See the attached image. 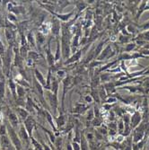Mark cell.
<instances>
[{
  "mask_svg": "<svg viewBox=\"0 0 149 150\" xmlns=\"http://www.w3.org/2000/svg\"><path fill=\"white\" fill-rule=\"evenodd\" d=\"M6 129H7V134H8V137L13 144V146H15L16 150H21L22 149V142L20 140L19 136L16 134V132L15 131V129H13L9 122H6Z\"/></svg>",
  "mask_w": 149,
  "mask_h": 150,
  "instance_id": "6da1fadb",
  "label": "cell"
},
{
  "mask_svg": "<svg viewBox=\"0 0 149 150\" xmlns=\"http://www.w3.org/2000/svg\"><path fill=\"white\" fill-rule=\"evenodd\" d=\"M44 96L47 98L50 108L54 111V113H56L58 111V106H59L58 95L54 94L50 90H45L44 91Z\"/></svg>",
  "mask_w": 149,
  "mask_h": 150,
  "instance_id": "7a4b0ae2",
  "label": "cell"
},
{
  "mask_svg": "<svg viewBox=\"0 0 149 150\" xmlns=\"http://www.w3.org/2000/svg\"><path fill=\"white\" fill-rule=\"evenodd\" d=\"M5 36L10 47H13L16 44V30L6 28L5 29Z\"/></svg>",
  "mask_w": 149,
  "mask_h": 150,
  "instance_id": "3957f363",
  "label": "cell"
},
{
  "mask_svg": "<svg viewBox=\"0 0 149 150\" xmlns=\"http://www.w3.org/2000/svg\"><path fill=\"white\" fill-rule=\"evenodd\" d=\"M33 88H34V91L36 93V94L40 97V101L42 102V103L45 106V99H44V88L43 86L40 85L39 82L36 80V78L34 77L33 76Z\"/></svg>",
  "mask_w": 149,
  "mask_h": 150,
  "instance_id": "277c9868",
  "label": "cell"
},
{
  "mask_svg": "<svg viewBox=\"0 0 149 150\" xmlns=\"http://www.w3.org/2000/svg\"><path fill=\"white\" fill-rule=\"evenodd\" d=\"M115 55V52L112 51V46L111 44H108L101 52V54L99 55V57L96 59V60L99 61H103V59H109L111 58H112Z\"/></svg>",
  "mask_w": 149,
  "mask_h": 150,
  "instance_id": "5b68a950",
  "label": "cell"
},
{
  "mask_svg": "<svg viewBox=\"0 0 149 150\" xmlns=\"http://www.w3.org/2000/svg\"><path fill=\"white\" fill-rule=\"evenodd\" d=\"M61 25L62 23H60V21L54 16L51 22V33H52V35L55 36L56 38H59V35L61 33Z\"/></svg>",
  "mask_w": 149,
  "mask_h": 150,
  "instance_id": "8992f818",
  "label": "cell"
},
{
  "mask_svg": "<svg viewBox=\"0 0 149 150\" xmlns=\"http://www.w3.org/2000/svg\"><path fill=\"white\" fill-rule=\"evenodd\" d=\"M50 42L51 38L49 39L47 47H45V52H46V60L49 65V67H52L55 65V57H54L53 53H51V49H50Z\"/></svg>",
  "mask_w": 149,
  "mask_h": 150,
  "instance_id": "52a82bcc",
  "label": "cell"
},
{
  "mask_svg": "<svg viewBox=\"0 0 149 150\" xmlns=\"http://www.w3.org/2000/svg\"><path fill=\"white\" fill-rule=\"evenodd\" d=\"M36 124H37V122L35 121V120L33 119L32 116H29L23 121V126H24L26 131L28 132L30 138L32 136V130L36 127Z\"/></svg>",
  "mask_w": 149,
  "mask_h": 150,
  "instance_id": "ba28073f",
  "label": "cell"
},
{
  "mask_svg": "<svg viewBox=\"0 0 149 150\" xmlns=\"http://www.w3.org/2000/svg\"><path fill=\"white\" fill-rule=\"evenodd\" d=\"M49 12H50L56 18H58L59 21L61 20L62 22H68V21L72 18V16H74V13H75V9L72 10L71 12H69L68 13H59L53 12V11H49Z\"/></svg>",
  "mask_w": 149,
  "mask_h": 150,
  "instance_id": "9c48e42d",
  "label": "cell"
},
{
  "mask_svg": "<svg viewBox=\"0 0 149 150\" xmlns=\"http://www.w3.org/2000/svg\"><path fill=\"white\" fill-rule=\"evenodd\" d=\"M18 136H19V138H20L21 142H23V143H25V144H27V145H29L31 139H30V136H29L28 132L26 131V129H25L23 124H21V126H20Z\"/></svg>",
  "mask_w": 149,
  "mask_h": 150,
  "instance_id": "30bf717a",
  "label": "cell"
},
{
  "mask_svg": "<svg viewBox=\"0 0 149 150\" xmlns=\"http://www.w3.org/2000/svg\"><path fill=\"white\" fill-rule=\"evenodd\" d=\"M141 120H142L141 114L138 111H136L130 117V128H131V129H136L140 124Z\"/></svg>",
  "mask_w": 149,
  "mask_h": 150,
  "instance_id": "8fae6325",
  "label": "cell"
},
{
  "mask_svg": "<svg viewBox=\"0 0 149 150\" xmlns=\"http://www.w3.org/2000/svg\"><path fill=\"white\" fill-rule=\"evenodd\" d=\"M35 40H36V47L39 50H42V46L46 42V35L42 33L40 31L35 33Z\"/></svg>",
  "mask_w": 149,
  "mask_h": 150,
  "instance_id": "7c38bea8",
  "label": "cell"
},
{
  "mask_svg": "<svg viewBox=\"0 0 149 150\" xmlns=\"http://www.w3.org/2000/svg\"><path fill=\"white\" fill-rule=\"evenodd\" d=\"M7 117H8V120H9V123L11 124V126L16 129L18 124H19V118H18V115L12 112L11 110H8V113H7Z\"/></svg>",
  "mask_w": 149,
  "mask_h": 150,
  "instance_id": "4fadbf2b",
  "label": "cell"
},
{
  "mask_svg": "<svg viewBox=\"0 0 149 150\" xmlns=\"http://www.w3.org/2000/svg\"><path fill=\"white\" fill-rule=\"evenodd\" d=\"M12 142L9 139V137L7 135H3L0 136V147L2 148H7V149H11L12 148Z\"/></svg>",
  "mask_w": 149,
  "mask_h": 150,
  "instance_id": "5bb4252c",
  "label": "cell"
},
{
  "mask_svg": "<svg viewBox=\"0 0 149 150\" xmlns=\"http://www.w3.org/2000/svg\"><path fill=\"white\" fill-rule=\"evenodd\" d=\"M43 113H44L45 119L48 120V122L49 123V125L51 126V128L53 129V130L56 132L57 135H59L58 129H57V128H56V126H55V122H54V120H53V117H52V115L50 114V112L47 110V109H43Z\"/></svg>",
  "mask_w": 149,
  "mask_h": 150,
  "instance_id": "9a60e30c",
  "label": "cell"
},
{
  "mask_svg": "<svg viewBox=\"0 0 149 150\" xmlns=\"http://www.w3.org/2000/svg\"><path fill=\"white\" fill-rule=\"evenodd\" d=\"M82 52H83V49L80 50L76 52H75V54L73 56H71L69 59H67L65 62H64V65H69L71 63H75V62H77L80 59H81V55H82Z\"/></svg>",
  "mask_w": 149,
  "mask_h": 150,
  "instance_id": "2e32d148",
  "label": "cell"
},
{
  "mask_svg": "<svg viewBox=\"0 0 149 150\" xmlns=\"http://www.w3.org/2000/svg\"><path fill=\"white\" fill-rule=\"evenodd\" d=\"M8 85H9V89L12 93V95L13 99L16 100V102L17 101V93H16V86H17V84L15 82L12 77H9L8 79Z\"/></svg>",
  "mask_w": 149,
  "mask_h": 150,
  "instance_id": "e0dca14e",
  "label": "cell"
},
{
  "mask_svg": "<svg viewBox=\"0 0 149 150\" xmlns=\"http://www.w3.org/2000/svg\"><path fill=\"white\" fill-rule=\"evenodd\" d=\"M34 77L45 89V87H46V80H45L43 75L42 74V72H40L38 69H34Z\"/></svg>",
  "mask_w": 149,
  "mask_h": 150,
  "instance_id": "ac0fdd59",
  "label": "cell"
},
{
  "mask_svg": "<svg viewBox=\"0 0 149 150\" xmlns=\"http://www.w3.org/2000/svg\"><path fill=\"white\" fill-rule=\"evenodd\" d=\"M26 40H27V42H28L29 47H32L34 49H36V40H35V33L32 31H30L28 33V34L26 35Z\"/></svg>",
  "mask_w": 149,
  "mask_h": 150,
  "instance_id": "d6986e66",
  "label": "cell"
},
{
  "mask_svg": "<svg viewBox=\"0 0 149 150\" xmlns=\"http://www.w3.org/2000/svg\"><path fill=\"white\" fill-rule=\"evenodd\" d=\"M34 103H33V101L32 100V98L30 97V96H27V100H26V103H25V106H24V109L25 110L28 112L29 113L31 112V113H33L34 112H35V110H34Z\"/></svg>",
  "mask_w": 149,
  "mask_h": 150,
  "instance_id": "ffe728a7",
  "label": "cell"
},
{
  "mask_svg": "<svg viewBox=\"0 0 149 150\" xmlns=\"http://www.w3.org/2000/svg\"><path fill=\"white\" fill-rule=\"evenodd\" d=\"M16 112H17L18 117H20V118L22 119V120H23V121L30 116V115H29V112H27L23 107L17 106L16 109Z\"/></svg>",
  "mask_w": 149,
  "mask_h": 150,
  "instance_id": "44dd1931",
  "label": "cell"
},
{
  "mask_svg": "<svg viewBox=\"0 0 149 150\" xmlns=\"http://www.w3.org/2000/svg\"><path fill=\"white\" fill-rule=\"evenodd\" d=\"M6 94V79H0V100H3Z\"/></svg>",
  "mask_w": 149,
  "mask_h": 150,
  "instance_id": "7402d4cb",
  "label": "cell"
},
{
  "mask_svg": "<svg viewBox=\"0 0 149 150\" xmlns=\"http://www.w3.org/2000/svg\"><path fill=\"white\" fill-rule=\"evenodd\" d=\"M105 42H104V40H102V42L96 46L95 50H94V59H96L99 57V55H100L101 52H102V50H103V45H104Z\"/></svg>",
  "mask_w": 149,
  "mask_h": 150,
  "instance_id": "603a6c76",
  "label": "cell"
},
{
  "mask_svg": "<svg viewBox=\"0 0 149 150\" xmlns=\"http://www.w3.org/2000/svg\"><path fill=\"white\" fill-rule=\"evenodd\" d=\"M146 4L147 2L146 1H141L140 5H139V7H138V13H137V16H136V19L137 21H138V19H140V16L142 13L145 11V6H146Z\"/></svg>",
  "mask_w": 149,
  "mask_h": 150,
  "instance_id": "cb8c5ba5",
  "label": "cell"
},
{
  "mask_svg": "<svg viewBox=\"0 0 149 150\" xmlns=\"http://www.w3.org/2000/svg\"><path fill=\"white\" fill-rule=\"evenodd\" d=\"M118 61H124V60H133L132 59V55L129 53H127V52H123L121 53L120 55L118 57Z\"/></svg>",
  "mask_w": 149,
  "mask_h": 150,
  "instance_id": "d4e9b609",
  "label": "cell"
},
{
  "mask_svg": "<svg viewBox=\"0 0 149 150\" xmlns=\"http://www.w3.org/2000/svg\"><path fill=\"white\" fill-rule=\"evenodd\" d=\"M16 93H17V99H23L24 96H25L26 91H25V89L23 86L17 85V86H16Z\"/></svg>",
  "mask_w": 149,
  "mask_h": 150,
  "instance_id": "484cf974",
  "label": "cell"
},
{
  "mask_svg": "<svg viewBox=\"0 0 149 150\" xmlns=\"http://www.w3.org/2000/svg\"><path fill=\"white\" fill-rule=\"evenodd\" d=\"M56 123L55 124H57V126L59 128H61V127H63L65 124H66V118H65V116L63 115V114H60L59 117H57L56 119Z\"/></svg>",
  "mask_w": 149,
  "mask_h": 150,
  "instance_id": "4316f807",
  "label": "cell"
},
{
  "mask_svg": "<svg viewBox=\"0 0 149 150\" xmlns=\"http://www.w3.org/2000/svg\"><path fill=\"white\" fill-rule=\"evenodd\" d=\"M39 126H40V128H42L47 134H48V136H49V141L52 143V144H54L55 143V140H56V137H55V135L53 134V132H51V131H49V130H48L46 128H44L43 126H42L40 124H39Z\"/></svg>",
  "mask_w": 149,
  "mask_h": 150,
  "instance_id": "83f0119b",
  "label": "cell"
},
{
  "mask_svg": "<svg viewBox=\"0 0 149 150\" xmlns=\"http://www.w3.org/2000/svg\"><path fill=\"white\" fill-rule=\"evenodd\" d=\"M31 139V141H32V144L33 146V148L35 150H44L43 147H42V144H40L34 138H33V136H32V137L30 138Z\"/></svg>",
  "mask_w": 149,
  "mask_h": 150,
  "instance_id": "f1b7e54d",
  "label": "cell"
},
{
  "mask_svg": "<svg viewBox=\"0 0 149 150\" xmlns=\"http://www.w3.org/2000/svg\"><path fill=\"white\" fill-rule=\"evenodd\" d=\"M98 94H99V97L102 99V100H106L107 98V93L105 91V88L103 86H101L99 90H98Z\"/></svg>",
  "mask_w": 149,
  "mask_h": 150,
  "instance_id": "f546056e",
  "label": "cell"
},
{
  "mask_svg": "<svg viewBox=\"0 0 149 150\" xmlns=\"http://www.w3.org/2000/svg\"><path fill=\"white\" fill-rule=\"evenodd\" d=\"M137 47V44L135 42H129L126 45L125 49H124V52H127V53H129L130 51H132L133 50H135Z\"/></svg>",
  "mask_w": 149,
  "mask_h": 150,
  "instance_id": "4dcf8cb0",
  "label": "cell"
},
{
  "mask_svg": "<svg viewBox=\"0 0 149 150\" xmlns=\"http://www.w3.org/2000/svg\"><path fill=\"white\" fill-rule=\"evenodd\" d=\"M88 107L84 105V104H80V103H76V108H75V112H77V113H81L85 112Z\"/></svg>",
  "mask_w": 149,
  "mask_h": 150,
  "instance_id": "1f68e13d",
  "label": "cell"
},
{
  "mask_svg": "<svg viewBox=\"0 0 149 150\" xmlns=\"http://www.w3.org/2000/svg\"><path fill=\"white\" fill-rule=\"evenodd\" d=\"M57 79L59 80V81H63L67 76H66V71H64V70H62V69H59V70H58L57 72Z\"/></svg>",
  "mask_w": 149,
  "mask_h": 150,
  "instance_id": "d6a6232c",
  "label": "cell"
},
{
  "mask_svg": "<svg viewBox=\"0 0 149 150\" xmlns=\"http://www.w3.org/2000/svg\"><path fill=\"white\" fill-rule=\"evenodd\" d=\"M27 59H32V60H37L40 59V55H39V53L36 52V51H29L28 53V57H27Z\"/></svg>",
  "mask_w": 149,
  "mask_h": 150,
  "instance_id": "836d02e7",
  "label": "cell"
},
{
  "mask_svg": "<svg viewBox=\"0 0 149 150\" xmlns=\"http://www.w3.org/2000/svg\"><path fill=\"white\" fill-rule=\"evenodd\" d=\"M6 20L9 21L10 23H16L17 21V17L15 15V13H8V15L6 16Z\"/></svg>",
  "mask_w": 149,
  "mask_h": 150,
  "instance_id": "e575fe53",
  "label": "cell"
},
{
  "mask_svg": "<svg viewBox=\"0 0 149 150\" xmlns=\"http://www.w3.org/2000/svg\"><path fill=\"white\" fill-rule=\"evenodd\" d=\"M87 5L84 2H76V9H78V13H80L85 8H86Z\"/></svg>",
  "mask_w": 149,
  "mask_h": 150,
  "instance_id": "d590c367",
  "label": "cell"
},
{
  "mask_svg": "<svg viewBox=\"0 0 149 150\" xmlns=\"http://www.w3.org/2000/svg\"><path fill=\"white\" fill-rule=\"evenodd\" d=\"M127 31H129V33L130 34V35H132V34H135L136 33V32L138 31L137 30V28L135 27L133 24H129L128 26H127Z\"/></svg>",
  "mask_w": 149,
  "mask_h": 150,
  "instance_id": "8d00e7d4",
  "label": "cell"
},
{
  "mask_svg": "<svg viewBox=\"0 0 149 150\" xmlns=\"http://www.w3.org/2000/svg\"><path fill=\"white\" fill-rule=\"evenodd\" d=\"M119 40L120 43H122V44H124V43H127L128 44V43H129V40H130V39L128 36H124L122 34L119 36Z\"/></svg>",
  "mask_w": 149,
  "mask_h": 150,
  "instance_id": "74e56055",
  "label": "cell"
},
{
  "mask_svg": "<svg viewBox=\"0 0 149 150\" xmlns=\"http://www.w3.org/2000/svg\"><path fill=\"white\" fill-rule=\"evenodd\" d=\"M81 150H88V146H87V143H86V140L85 139V138L84 136H82V138H81Z\"/></svg>",
  "mask_w": 149,
  "mask_h": 150,
  "instance_id": "f35d334b",
  "label": "cell"
},
{
  "mask_svg": "<svg viewBox=\"0 0 149 150\" xmlns=\"http://www.w3.org/2000/svg\"><path fill=\"white\" fill-rule=\"evenodd\" d=\"M6 49H5V46L3 44V42L1 40V39H0V58H3L5 56V54H6Z\"/></svg>",
  "mask_w": 149,
  "mask_h": 150,
  "instance_id": "ab89813d",
  "label": "cell"
},
{
  "mask_svg": "<svg viewBox=\"0 0 149 150\" xmlns=\"http://www.w3.org/2000/svg\"><path fill=\"white\" fill-rule=\"evenodd\" d=\"M92 123H93V125L94 126V127H100V126H102L101 124H102V120H101V119L100 118H94L92 121Z\"/></svg>",
  "mask_w": 149,
  "mask_h": 150,
  "instance_id": "60d3db41",
  "label": "cell"
},
{
  "mask_svg": "<svg viewBox=\"0 0 149 150\" xmlns=\"http://www.w3.org/2000/svg\"><path fill=\"white\" fill-rule=\"evenodd\" d=\"M94 118H95V116H94V112H93V109H91V110L89 111V112H88V114H87V118H86V120H87V121L91 122Z\"/></svg>",
  "mask_w": 149,
  "mask_h": 150,
  "instance_id": "b9f144b4",
  "label": "cell"
},
{
  "mask_svg": "<svg viewBox=\"0 0 149 150\" xmlns=\"http://www.w3.org/2000/svg\"><path fill=\"white\" fill-rule=\"evenodd\" d=\"M138 27H140L141 30L143 32H145V31H149V20L147 22H145L144 23H142L141 25H139Z\"/></svg>",
  "mask_w": 149,
  "mask_h": 150,
  "instance_id": "7bdbcfd3",
  "label": "cell"
},
{
  "mask_svg": "<svg viewBox=\"0 0 149 150\" xmlns=\"http://www.w3.org/2000/svg\"><path fill=\"white\" fill-rule=\"evenodd\" d=\"M7 133V129L6 124H0V136L6 135Z\"/></svg>",
  "mask_w": 149,
  "mask_h": 150,
  "instance_id": "ee69618b",
  "label": "cell"
},
{
  "mask_svg": "<svg viewBox=\"0 0 149 150\" xmlns=\"http://www.w3.org/2000/svg\"><path fill=\"white\" fill-rule=\"evenodd\" d=\"M116 101H117V98L112 96V97H109V98H106L105 103H109V104H111V103H115Z\"/></svg>",
  "mask_w": 149,
  "mask_h": 150,
  "instance_id": "f6af8a7d",
  "label": "cell"
},
{
  "mask_svg": "<svg viewBox=\"0 0 149 150\" xmlns=\"http://www.w3.org/2000/svg\"><path fill=\"white\" fill-rule=\"evenodd\" d=\"M5 23H6V19L4 18V16L0 13V28H3L5 27Z\"/></svg>",
  "mask_w": 149,
  "mask_h": 150,
  "instance_id": "bcb514c9",
  "label": "cell"
},
{
  "mask_svg": "<svg viewBox=\"0 0 149 150\" xmlns=\"http://www.w3.org/2000/svg\"><path fill=\"white\" fill-rule=\"evenodd\" d=\"M85 102L88 103H92L93 102V97H92V95H86V96L85 97Z\"/></svg>",
  "mask_w": 149,
  "mask_h": 150,
  "instance_id": "7dc6e473",
  "label": "cell"
},
{
  "mask_svg": "<svg viewBox=\"0 0 149 150\" xmlns=\"http://www.w3.org/2000/svg\"><path fill=\"white\" fill-rule=\"evenodd\" d=\"M72 145H73V149L74 150H80L81 149V146L77 144V142H73Z\"/></svg>",
  "mask_w": 149,
  "mask_h": 150,
  "instance_id": "c3c4849f",
  "label": "cell"
},
{
  "mask_svg": "<svg viewBox=\"0 0 149 150\" xmlns=\"http://www.w3.org/2000/svg\"><path fill=\"white\" fill-rule=\"evenodd\" d=\"M140 53L143 54L144 56L149 58V50H140Z\"/></svg>",
  "mask_w": 149,
  "mask_h": 150,
  "instance_id": "681fc988",
  "label": "cell"
},
{
  "mask_svg": "<svg viewBox=\"0 0 149 150\" xmlns=\"http://www.w3.org/2000/svg\"><path fill=\"white\" fill-rule=\"evenodd\" d=\"M149 76V69H147L146 71L144 73V76Z\"/></svg>",
  "mask_w": 149,
  "mask_h": 150,
  "instance_id": "f907efd6",
  "label": "cell"
},
{
  "mask_svg": "<svg viewBox=\"0 0 149 150\" xmlns=\"http://www.w3.org/2000/svg\"><path fill=\"white\" fill-rule=\"evenodd\" d=\"M28 150H35V149H34L33 147H29V148H28Z\"/></svg>",
  "mask_w": 149,
  "mask_h": 150,
  "instance_id": "816d5d0a",
  "label": "cell"
},
{
  "mask_svg": "<svg viewBox=\"0 0 149 150\" xmlns=\"http://www.w3.org/2000/svg\"><path fill=\"white\" fill-rule=\"evenodd\" d=\"M1 150H11V149H7V148H2Z\"/></svg>",
  "mask_w": 149,
  "mask_h": 150,
  "instance_id": "f5cc1de1",
  "label": "cell"
},
{
  "mask_svg": "<svg viewBox=\"0 0 149 150\" xmlns=\"http://www.w3.org/2000/svg\"><path fill=\"white\" fill-rule=\"evenodd\" d=\"M148 150H149V143H148Z\"/></svg>",
  "mask_w": 149,
  "mask_h": 150,
  "instance_id": "db71d44e",
  "label": "cell"
}]
</instances>
